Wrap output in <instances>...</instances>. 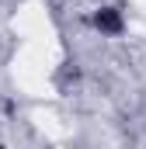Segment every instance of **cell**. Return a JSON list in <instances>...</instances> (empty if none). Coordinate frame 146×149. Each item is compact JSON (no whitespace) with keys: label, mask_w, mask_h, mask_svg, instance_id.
I'll return each mask as SVG.
<instances>
[{"label":"cell","mask_w":146,"mask_h":149,"mask_svg":"<svg viewBox=\"0 0 146 149\" xmlns=\"http://www.w3.org/2000/svg\"><path fill=\"white\" fill-rule=\"evenodd\" d=\"M91 24H94L101 35H122V14H118L115 7H101V10L91 17Z\"/></svg>","instance_id":"obj_1"}]
</instances>
